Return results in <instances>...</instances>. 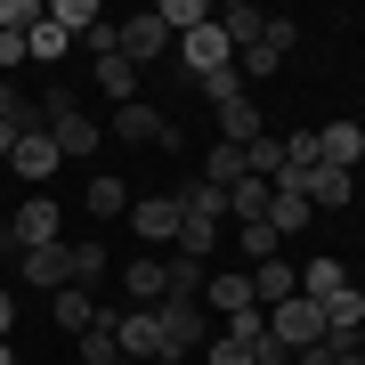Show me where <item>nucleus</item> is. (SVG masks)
<instances>
[{"mask_svg": "<svg viewBox=\"0 0 365 365\" xmlns=\"http://www.w3.org/2000/svg\"><path fill=\"white\" fill-rule=\"evenodd\" d=\"M114 333H122V357H138V365H170V349H163V317H155V309H122Z\"/></svg>", "mask_w": 365, "mask_h": 365, "instance_id": "39448f33", "label": "nucleus"}, {"mask_svg": "<svg viewBox=\"0 0 365 365\" xmlns=\"http://www.w3.org/2000/svg\"><path fill=\"white\" fill-rule=\"evenodd\" d=\"M268 203H276V187H268V179H235V187H227V220H244V227H252V220H268Z\"/></svg>", "mask_w": 365, "mask_h": 365, "instance_id": "a211bd4d", "label": "nucleus"}, {"mask_svg": "<svg viewBox=\"0 0 365 365\" xmlns=\"http://www.w3.org/2000/svg\"><path fill=\"white\" fill-rule=\"evenodd\" d=\"M114 365H138V357H114Z\"/></svg>", "mask_w": 365, "mask_h": 365, "instance_id": "ea45409f", "label": "nucleus"}, {"mask_svg": "<svg viewBox=\"0 0 365 365\" xmlns=\"http://www.w3.org/2000/svg\"><path fill=\"white\" fill-rule=\"evenodd\" d=\"M203 300H211V309H220V317L252 309V276H211V284H203Z\"/></svg>", "mask_w": 365, "mask_h": 365, "instance_id": "bb28decb", "label": "nucleus"}, {"mask_svg": "<svg viewBox=\"0 0 365 365\" xmlns=\"http://www.w3.org/2000/svg\"><path fill=\"white\" fill-rule=\"evenodd\" d=\"M203 365H252V349H235V341L211 333V341H203Z\"/></svg>", "mask_w": 365, "mask_h": 365, "instance_id": "72a5a7b5", "label": "nucleus"}, {"mask_svg": "<svg viewBox=\"0 0 365 365\" xmlns=\"http://www.w3.org/2000/svg\"><path fill=\"white\" fill-rule=\"evenodd\" d=\"M49 317H57V333H90V317H98V300L81 292V284H66V292H49Z\"/></svg>", "mask_w": 365, "mask_h": 365, "instance_id": "6ab92c4d", "label": "nucleus"}, {"mask_svg": "<svg viewBox=\"0 0 365 365\" xmlns=\"http://www.w3.org/2000/svg\"><path fill=\"white\" fill-rule=\"evenodd\" d=\"M170 49H179V66L195 73V81H211V73H227V66H235V49H227V33H220V25H195L187 41H170Z\"/></svg>", "mask_w": 365, "mask_h": 365, "instance_id": "20e7f679", "label": "nucleus"}, {"mask_svg": "<svg viewBox=\"0 0 365 365\" xmlns=\"http://www.w3.org/2000/svg\"><path fill=\"white\" fill-rule=\"evenodd\" d=\"M357 349H365V325H357Z\"/></svg>", "mask_w": 365, "mask_h": 365, "instance_id": "a19ab883", "label": "nucleus"}, {"mask_svg": "<svg viewBox=\"0 0 365 365\" xmlns=\"http://www.w3.org/2000/svg\"><path fill=\"white\" fill-rule=\"evenodd\" d=\"M49 16V0H0V33H33Z\"/></svg>", "mask_w": 365, "mask_h": 365, "instance_id": "473e14b6", "label": "nucleus"}, {"mask_svg": "<svg viewBox=\"0 0 365 365\" xmlns=\"http://www.w3.org/2000/svg\"><path fill=\"white\" fill-rule=\"evenodd\" d=\"M25 49H33V66H57V57H66V49H73V33H57V25H49V16H41V25L25 33Z\"/></svg>", "mask_w": 365, "mask_h": 365, "instance_id": "c85d7f7f", "label": "nucleus"}, {"mask_svg": "<svg viewBox=\"0 0 365 365\" xmlns=\"http://www.w3.org/2000/svg\"><path fill=\"white\" fill-rule=\"evenodd\" d=\"M317 163H333V170L357 179V163H365V122H325V130H317Z\"/></svg>", "mask_w": 365, "mask_h": 365, "instance_id": "9d476101", "label": "nucleus"}, {"mask_svg": "<svg viewBox=\"0 0 365 365\" xmlns=\"http://www.w3.org/2000/svg\"><path fill=\"white\" fill-rule=\"evenodd\" d=\"M179 220H187L179 195H138V203H130V227L146 235V244H179Z\"/></svg>", "mask_w": 365, "mask_h": 365, "instance_id": "1a4fd4ad", "label": "nucleus"}, {"mask_svg": "<svg viewBox=\"0 0 365 365\" xmlns=\"http://www.w3.org/2000/svg\"><path fill=\"white\" fill-rule=\"evenodd\" d=\"M268 341H276V349H309V341H325V309H317V300L309 292H292L284 300V309H268Z\"/></svg>", "mask_w": 365, "mask_h": 365, "instance_id": "f03ea898", "label": "nucleus"}, {"mask_svg": "<svg viewBox=\"0 0 365 365\" xmlns=\"http://www.w3.org/2000/svg\"><path fill=\"white\" fill-rule=\"evenodd\" d=\"M163 49H170V33H163V16H155V9L122 25V57H130V66H146V57H163Z\"/></svg>", "mask_w": 365, "mask_h": 365, "instance_id": "ddd939ff", "label": "nucleus"}, {"mask_svg": "<svg viewBox=\"0 0 365 365\" xmlns=\"http://www.w3.org/2000/svg\"><path fill=\"white\" fill-rule=\"evenodd\" d=\"M317 309H325V333H357V325H365V292H357V284L325 292V300H317Z\"/></svg>", "mask_w": 365, "mask_h": 365, "instance_id": "aec40b11", "label": "nucleus"}, {"mask_svg": "<svg viewBox=\"0 0 365 365\" xmlns=\"http://www.w3.org/2000/svg\"><path fill=\"white\" fill-rule=\"evenodd\" d=\"M235 244H244V260L260 268V260H276V244H284V235H276L268 220H252V227H235Z\"/></svg>", "mask_w": 365, "mask_h": 365, "instance_id": "7c9ffc66", "label": "nucleus"}, {"mask_svg": "<svg viewBox=\"0 0 365 365\" xmlns=\"http://www.w3.org/2000/svg\"><path fill=\"white\" fill-rule=\"evenodd\" d=\"M341 284H349V268H341L333 252H325V260H309V268H300V292H309V300H325V292H341Z\"/></svg>", "mask_w": 365, "mask_h": 365, "instance_id": "cd10ccee", "label": "nucleus"}, {"mask_svg": "<svg viewBox=\"0 0 365 365\" xmlns=\"http://www.w3.org/2000/svg\"><path fill=\"white\" fill-rule=\"evenodd\" d=\"M292 292H300V268H284V260H260V268H252V309H284Z\"/></svg>", "mask_w": 365, "mask_h": 365, "instance_id": "9b49d317", "label": "nucleus"}, {"mask_svg": "<svg viewBox=\"0 0 365 365\" xmlns=\"http://www.w3.org/2000/svg\"><path fill=\"white\" fill-rule=\"evenodd\" d=\"M211 25L227 33V49H252V41L268 33V16H260V9H244V0H235V9H220V16H211Z\"/></svg>", "mask_w": 365, "mask_h": 365, "instance_id": "412c9836", "label": "nucleus"}, {"mask_svg": "<svg viewBox=\"0 0 365 365\" xmlns=\"http://www.w3.org/2000/svg\"><path fill=\"white\" fill-rule=\"evenodd\" d=\"M98 90L130 106V98H138V66H130V57H98Z\"/></svg>", "mask_w": 365, "mask_h": 365, "instance_id": "a878e982", "label": "nucleus"}, {"mask_svg": "<svg viewBox=\"0 0 365 365\" xmlns=\"http://www.w3.org/2000/svg\"><path fill=\"white\" fill-rule=\"evenodd\" d=\"M220 138L227 146H260V106H252V98H227L220 106Z\"/></svg>", "mask_w": 365, "mask_h": 365, "instance_id": "f3484780", "label": "nucleus"}, {"mask_svg": "<svg viewBox=\"0 0 365 365\" xmlns=\"http://www.w3.org/2000/svg\"><path fill=\"white\" fill-rule=\"evenodd\" d=\"M122 284H130V309H163V300H170V268L163 260H130Z\"/></svg>", "mask_w": 365, "mask_h": 365, "instance_id": "2eb2a0df", "label": "nucleus"}, {"mask_svg": "<svg viewBox=\"0 0 365 365\" xmlns=\"http://www.w3.org/2000/svg\"><path fill=\"white\" fill-rule=\"evenodd\" d=\"M0 365H16V349H9V341H0Z\"/></svg>", "mask_w": 365, "mask_h": 365, "instance_id": "58836bf2", "label": "nucleus"}, {"mask_svg": "<svg viewBox=\"0 0 365 365\" xmlns=\"http://www.w3.org/2000/svg\"><path fill=\"white\" fill-rule=\"evenodd\" d=\"M16 155V130H9V122H0V163H9Z\"/></svg>", "mask_w": 365, "mask_h": 365, "instance_id": "e433bc0d", "label": "nucleus"}, {"mask_svg": "<svg viewBox=\"0 0 365 365\" xmlns=\"http://www.w3.org/2000/svg\"><path fill=\"white\" fill-rule=\"evenodd\" d=\"M25 57H33V49H25V33H0V81H9L16 66H25Z\"/></svg>", "mask_w": 365, "mask_h": 365, "instance_id": "f704fd0d", "label": "nucleus"}, {"mask_svg": "<svg viewBox=\"0 0 365 365\" xmlns=\"http://www.w3.org/2000/svg\"><path fill=\"white\" fill-rule=\"evenodd\" d=\"M155 317H163V349H170V357H195L203 341H211V333H203V300H179V292H170Z\"/></svg>", "mask_w": 365, "mask_h": 365, "instance_id": "7ed1b4c3", "label": "nucleus"}, {"mask_svg": "<svg viewBox=\"0 0 365 365\" xmlns=\"http://www.w3.org/2000/svg\"><path fill=\"white\" fill-rule=\"evenodd\" d=\"M0 227H9V220H0Z\"/></svg>", "mask_w": 365, "mask_h": 365, "instance_id": "79ce46f5", "label": "nucleus"}, {"mask_svg": "<svg viewBox=\"0 0 365 365\" xmlns=\"http://www.w3.org/2000/svg\"><path fill=\"white\" fill-rule=\"evenodd\" d=\"M41 114H49V138H57V155H66V163H73V155H98L106 130L73 106V90H49V98H41Z\"/></svg>", "mask_w": 365, "mask_h": 365, "instance_id": "f257e3e1", "label": "nucleus"}, {"mask_svg": "<svg viewBox=\"0 0 365 365\" xmlns=\"http://www.w3.org/2000/svg\"><path fill=\"white\" fill-rule=\"evenodd\" d=\"M122 357V333H114V317H90V333H73V365H114Z\"/></svg>", "mask_w": 365, "mask_h": 365, "instance_id": "f8f14e48", "label": "nucleus"}, {"mask_svg": "<svg viewBox=\"0 0 365 365\" xmlns=\"http://www.w3.org/2000/svg\"><path fill=\"white\" fill-rule=\"evenodd\" d=\"M9 333H16V292L0 284V341H9Z\"/></svg>", "mask_w": 365, "mask_h": 365, "instance_id": "c9c22d12", "label": "nucleus"}, {"mask_svg": "<svg viewBox=\"0 0 365 365\" xmlns=\"http://www.w3.org/2000/svg\"><path fill=\"white\" fill-rule=\"evenodd\" d=\"M220 341H235V349H252V357H276V341H268V309H235Z\"/></svg>", "mask_w": 365, "mask_h": 365, "instance_id": "4468645a", "label": "nucleus"}, {"mask_svg": "<svg viewBox=\"0 0 365 365\" xmlns=\"http://www.w3.org/2000/svg\"><path fill=\"white\" fill-rule=\"evenodd\" d=\"M252 365H292V357H284V349H276V357H252Z\"/></svg>", "mask_w": 365, "mask_h": 365, "instance_id": "4c0bfd02", "label": "nucleus"}, {"mask_svg": "<svg viewBox=\"0 0 365 365\" xmlns=\"http://www.w3.org/2000/svg\"><path fill=\"white\" fill-rule=\"evenodd\" d=\"M235 179H252V163H244V146H211V155H203V187H235Z\"/></svg>", "mask_w": 365, "mask_h": 365, "instance_id": "5701e85b", "label": "nucleus"}, {"mask_svg": "<svg viewBox=\"0 0 365 365\" xmlns=\"http://www.w3.org/2000/svg\"><path fill=\"white\" fill-rule=\"evenodd\" d=\"M57 163H66V155H57V138H49V130H25V138H16V155H9V170H16L25 187H49V179H57Z\"/></svg>", "mask_w": 365, "mask_h": 365, "instance_id": "0eeeda50", "label": "nucleus"}, {"mask_svg": "<svg viewBox=\"0 0 365 365\" xmlns=\"http://www.w3.org/2000/svg\"><path fill=\"white\" fill-rule=\"evenodd\" d=\"M66 260H73V284H98V276L114 268V260H106V244H90V235H81V244H66Z\"/></svg>", "mask_w": 365, "mask_h": 365, "instance_id": "c756f323", "label": "nucleus"}, {"mask_svg": "<svg viewBox=\"0 0 365 365\" xmlns=\"http://www.w3.org/2000/svg\"><path fill=\"white\" fill-rule=\"evenodd\" d=\"M179 211H187V220H211V227H220V220H227V187L187 179V187H179Z\"/></svg>", "mask_w": 365, "mask_h": 365, "instance_id": "4be33fe9", "label": "nucleus"}, {"mask_svg": "<svg viewBox=\"0 0 365 365\" xmlns=\"http://www.w3.org/2000/svg\"><path fill=\"white\" fill-rule=\"evenodd\" d=\"M81 211H90V220H122V211H130V187H122V179H106V170H98V179L81 187Z\"/></svg>", "mask_w": 365, "mask_h": 365, "instance_id": "dca6fc26", "label": "nucleus"}, {"mask_svg": "<svg viewBox=\"0 0 365 365\" xmlns=\"http://www.w3.org/2000/svg\"><path fill=\"white\" fill-rule=\"evenodd\" d=\"M16 284H49V292H66L73 284V260H66V244H41V252H16Z\"/></svg>", "mask_w": 365, "mask_h": 365, "instance_id": "6e6552de", "label": "nucleus"}, {"mask_svg": "<svg viewBox=\"0 0 365 365\" xmlns=\"http://www.w3.org/2000/svg\"><path fill=\"white\" fill-rule=\"evenodd\" d=\"M276 66H284V49H276V41L260 33V41H252V49H235V73H244V90H252V81H268Z\"/></svg>", "mask_w": 365, "mask_h": 365, "instance_id": "393cba45", "label": "nucleus"}, {"mask_svg": "<svg viewBox=\"0 0 365 365\" xmlns=\"http://www.w3.org/2000/svg\"><path fill=\"white\" fill-rule=\"evenodd\" d=\"M49 25L81 41V33H90V25H106V9H98V0H49Z\"/></svg>", "mask_w": 365, "mask_h": 365, "instance_id": "b1692460", "label": "nucleus"}, {"mask_svg": "<svg viewBox=\"0 0 365 365\" xmlns=\"http://www.w3.org/2000/svg\"><path fill=\"white\" fill-rule=\"evenodd\" d=\"M114 138H122V146H179V130H170L146 98H130V106L114 114Z\"/></svg>", "mask_w": 365, "mask_h": 365, "instance_id": "423d86ee", "label": "nucleus"}, {"mask_svg": "<svg viewBox=\"0 0 365 365\" xmlns=\"http://www.w3.org/2000/svg\"><path fill=\"white\" fill-rule=\"evenodd\" d=\"M179 252L187 260H211V252H220V227L211 220H179Z\"/></svg>", "mask_w": 365, "mask_h": 365, "instance_id": "2f4dec72", "label": "nucleus"}]
</instances>
